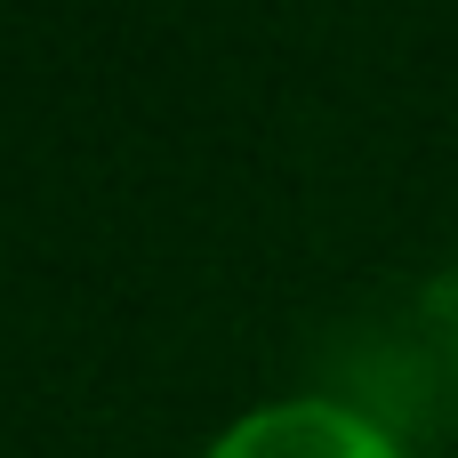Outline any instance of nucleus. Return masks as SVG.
Segmentation results:
<instances>
[{
  "label": "nucleus",
  "mask_w": 458,
  "mask_h": 458,
  "mask_svg": "<svg viewBox=\"0 0 458 458\" xmlns=\"http://www.w3.org/2000/svg\"><path fill=\"white\" fill-rule=\"evenodd\" d=\"M201 458H403V443L346 394H274L225 419Z\"/></svg>",
  "instance_id": "f257e3e1"
}]
</instances>
